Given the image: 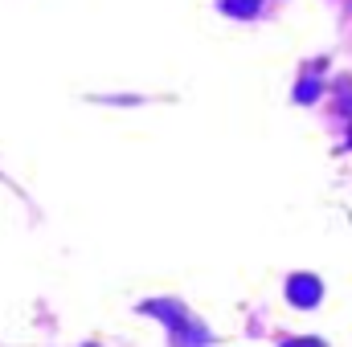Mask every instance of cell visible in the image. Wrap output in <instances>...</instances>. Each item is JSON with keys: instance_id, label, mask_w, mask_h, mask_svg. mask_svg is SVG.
<instances>
[{"instance_id": "4", "label": "cell", "mask_w": 352, "mask_h": 347, "mask_svg": "<svg viewBox=\"0 0 352 347\" xmlns=\"http://www.w3.org/2000/svg\"><path fill=\"white\" fill-rule=\"evenodd\" d=\"M295 98H299V102H311V98H320V82H316V78H303V82L295 86Z\"/></svg>"}, {"instance_id": "2", "label": "cell", "mask_w": 352, "mask_h": 347, "mask_svg": "<svg viewBox=\"0 0 352 347\" xmlns=\"http://www.w3.org/2000/svg\"><path fill=\"white\" fill-rule=\"evenodd\" d=\"M320 294H324V286H320L316 274H291V282H287V298H291L295 307H316Z\"/></svg>"}, {"instance_id": "5", "label": "cell", "mask_w": 352, "mask_h": 347, "mask_svg": "<svg viewBox=\"0 0 352 347\" xmlns=\"http://www.w3.org/2000/svg\"><path fill=\"white\" fill-rule=\"evenodd\" d=\"M283 347H328L324 339H283Z\"/></svg>"}, {"instance_id": "3", "label": "cell", "mask_w": 352, "mask_h": 347, "mask_svg": "<svg viewBox=\"0 0 352 347\" xmlns=\"http://www.w3.org/2000/svg\"><path fill=\"white\" fill-rule=\"evenodd\" d=\"M258 8H263V0H221V12H230V16H258Z\"/></svg>"}, {"instance_id": "6", "label": "cell", "mask_w": 352, "mask_h": 347, "mask_svg": "<svg viewBox=\"0 0 352 347\" xmlns=\"http://www.w3.org/2000/svg\"><path fill=\"white\" fill-rule=\"evenodd\" d=\"M349 147H352V127H349Z\"/></svg>"}, {"instance_id": "1", "label": "cell", "mask_w": 352, "mask_h": 347, "mask_svg": "<svg viewBox=\"0 0 352 347\" xmlns=\"http://www.w3.org/2000/svg\"><path fill=\"white\" fill-rule=\"evenodd\" d=\"M144 311L156 315V319H164V323L173 327V344H180V347H209V327H205L197 315H188L180 302L152 298V302H144Z\"/></svg>"}, {"instance_id": "7", "label": "cell", "mask_w": 352, "mask_h": 347, "mask_svg": "<svg viewBox=\"0 0 352 347\" xmlns=\"http://www.w3.org/2000/svg\"><path fill=\"white\" fill-rule=\"evenodd\" d=\"M87 347H98V344H87Z\"/></svg>"}]
</instances>
